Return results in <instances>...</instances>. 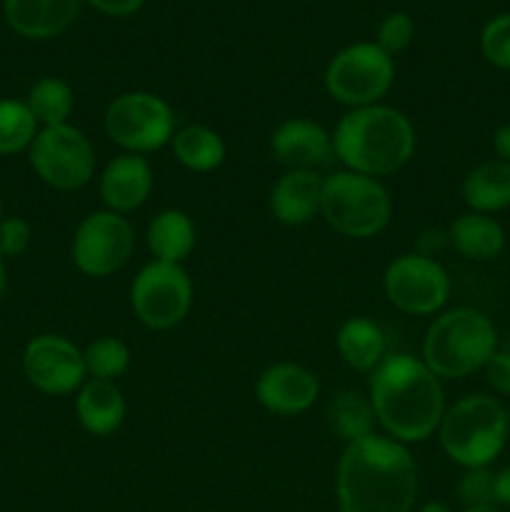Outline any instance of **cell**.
I'll return each mask as SVG.
<instances>
[{
    "label": "cell",
    "instance_id": "29",
    "mask_svg": "<svg viewBox=\"0 0 510 512\" xmlns=\"http://www.w3.org/2000/svg\"><path fill=\"white\" fill-rule=\"evenodd\" d=\"M480 53L493 68L510 73V13L490 18L480 30Z\"/></svg>",
    "mask_w": 510,
    "mask_h": 512
},
{
    "label": "cell",
    "instance_id": "11",
    "mask_svg": "<svg viewBox=\"0 0 510 512\" xmlns=\"http://www.w3.org/2000/svg\"><path fill=\"white\" fill-rule=\"evenodd\" d=\"M135 250V230L125 215L113 210H98L80 220L73 235L75 268L88 278H108L118 273Z\"/></svg>",
    "mask_w": 510,
    "mask_h": 512
},
{
    "label": "cell",
    "instance_id": "34",
    "mask_svg": "<svg viewBox=\"0 0 510 512\" xmlns=\"http://www.w3.org/2000/svg\"><path fill=\"white\" fill-rule=\"evenodd\" d=\"M85 3H90L98 13L110 15V18H128L143 8L145 0H85Z\"/></svg>",
    "mask_w": 510,
    "mask_h": 512
},
{
    "label": "cell",
    "instance_id": "8",
    "mask_svg": "<svg viewBox=\"0 0 510 512\" xmlns=\"http://www.w3.org/2000/svg\"><path fill=\"white\" fill-rule=\"evenodd\" d=\"M103 128L125 153L145 155L165 148L173 140L175 115L160 95L148 90H130L108 105Z\"/></svg>",
    "mask_w": 510,
    "mask_h": 512
},
{
    "label": "cell",
    "instance_id": "20",
    "mask_svg": "<svg viewBox=\"0 0 510 512\" xmlns=\"http://www.w3.org/2000/svg\"><path fill=\"white\" fill-rule=\"evenodd\" d=\"M448 240L463 258L473 260V263H488L503 253L505 230L493 215L468 210L453 220Z\"/></svg>",
    "mask_w": 510,
    "mask_h": 512
},
{
    "label": "cell",
    "instance_id": "37",
    "mask_svg": "<svg viewBox=\"0 0 510 512\" xmlns=\"http://www.w3.org/2000/svg\"><path fill=\"white\" fill-rule=\"evenodd\" d=\"M418 512H455L448 503H440V500H430V503L420 505Z\"/></svg>",
    "mask_w": 510,
    "mask_h": 512
},
{
    "label": "cell",
    "instance_id": "41",
    "mask_svg": "<svg viewBox=\"0 0 510 512\" xmlns=\"http://www.w3.org/2000/svg\"><path fill=\"white\" fill-rule=\"evenodd\" d=\"M508 415H510V410H508Z\"/></svg>",
    "mask_w": 510,
    "mask_h": 512
},
{
    "label": "cell",
    "instance_id": "4",
    "mask_svg": "<svg viewBox=\"0 0 510 512\" xmlns=\"http://www.w3.org/2000/svg\"><path fill=\"white\" fill-rule=\"evenodd\" d=\"M438 438L443 453L463 470L490 468L510 440L508 408L495 395H465L445 408Z\"/></svg>",
    "mask_w": 510,
    "mask_h": 512
},
{
    "label": "cell",
    "instance_id": "21",
    "mask_svg": "<svg viewBox=\"0 0 510 512\" xmlns=\"http://www.w3.org/2000/svg\"><path fill=\"white\" fill-rule=\"evenodd\" d=\"M338 353L348 368L358 370V373H373L388 355V345H385V333L375 320L368 315H358V318H348L338 330Z\"/></svg>",
    "mask_w": 510,
    "mask_h": 512
},
{
    "label": "cell",
    "instance_id": "3",
    "mask_svg": "<svg viewBox=\"0 0 510 512\" xmlns=\"http://www.w3.org/2000/svg\"><path fill=\"white\" fill-rule=\"evenodd\" d=\"M333 150L345 170L378 180L410 163L415 128L408 115L390 105L355 108L340 118L333 133Z\"/></svg>",
    "mask_w": 510,
    "mask_h": 512
},
{
    "label": "cell",
    "instance_id": "35",
    "mask_svg": "<svg viewBox=\"0 0 510 512\" xmlns=\"http://www.w3.org/2000/svg\"><path fill=\"white\" fill-rule=\"evenodd\" d=\"M493 150H495V158L503 160V163H510V123H503L495 128Z\"/></svg>",
    "mask_w": 510,
    "mask_h": 512
},
{
    "label": "cell",
    "instance_id": "40",
    "mask_svg": "<svg viewBox=\"0 0 510 512\" xmlns=\"http://www.w3.org/2000/svg\"><path fill=\"white\" fill-rule=\"evenodd\" d=\"M0 220H3V203H0Z\"/></svg>",
    "mask_w": 510,
    "mask_h": 512
},
{
    "label": "cell",
    "instance_id": "6",
    "mask_svg": "<svg viewBox=\"0 0 510 512\" xmlns=\"http://www.w3.org/2000/svg\"><path fill=\"white\" fill-rule=\"evenodd\" d=\"M320 215L335 233L368 240L388 228L393 218V200L380 180L338 170L323 178Z\"/></svg>",
    "mask_w": 510,
    "mask_h": 512
},
{
    "label": "cell",
    "instance_id": "17",
    "mask_svg": "<svg viewBox=\"0 0 510 512\" xmlns=\"http://www.w3.org/2000/svg\"><path fill=\"white\" fill-rule=\"evenodd\" d=\"M80 3L83 0H3V13L20 38L50 40L78 20Z\"/></svg>",
    "mask_w": 510,
    "mask_h": 512
},
{
    "label": "cell",
    "instance_id": "24",
    "mask_svg": "<svg viewBox=\"0 0 510 512\" xmlns=\"http://www.w3.org/2000/svg\"><path fill=\"white\" fill-rule=\"evenodd\" d=\"M170 148H173L175 160L193 173H210V170L220 168L225 153H228L218 130L198 123L175 130Z\"/></svg>",
    "mask_w": 510,
    "mask_h": 512
},
{
    "label": "cell",
    "instance_id": "27",
    "mask_svg": "<svg viewBox=\"0 0 510 512\" xmlns=\"http://www.w3.org/2000/svg\"><path fill=\"white\" fill-rule=\"evenodd\" d=\"M38 135V120L28 110L25 100H0V155L23 153Z\"/></svg>",
    "mask_w": 510,
    "mask_h": 512
},
{
    "label": "cell",
    "instance_id": "10",
    "mask_svg": "<svg viewBox=\"0 0 510 512\" xmlns=\"http://www.w3.org/2000/svg\"><path fill=\"white\" fill-rule=\"evenodd\" d=\"M30 168L55 190H78L95 173V148L83 130L70 123L40 128L28 148Z\"/></svg>",
    "mask_w": 510,
    "mask_h": 512
},
{
    "label": "cell",
    "instance_id": "36",
    "mask_svg": "<svg viewBox=\"0 0 510 512\" xmlns=\"http://www.w3.org/2000/svg\"><path fill=\"white\" fill-rule=\"evenodd\" d=\"M495 505L510 508V465L495 473Z\"/></svg>",
    "mask_w": 510,
    "mask_h": 512
},
{
    "label": "cell",
    "instance_id": "1",
    "mask_svg": "<svg viewBox=\"0 0 510 512\" xmlns=\"http://www.w3.org/2000/svg\"><path fill=\"white\" fill-rule=\"evenodd\" d=\"M335 495L340 512H413L418 465L403 443L373 433L345 445Z\"/></svg>",
    "mask_w": 510,
    "mask_h": 512
},
{
    "label": "cell",
    "instance_id": "38",
    "mask_svg": "<svg viewBox=\"0 0 510 512\" xmlns=\"http://www.w3.org/2000/svg\"><path fill=\"white\" fill-rule=\"evenodd\" d=\"M5 290H8V275H5V258L0 255V300H3Z\"/></svg>",
    "mask_w": 510,
    "mask_h": 512
},
{
    "label": "cell",
    "instance_id": "2",
    "mask_svg": "<svg viewBox=\"0 0 510 512\" xmlns=\"http://www.w3.org/2000/svg\"><path fill=\"white\" fill-rule=\"evenodd\" d=\"M370 403L388 438L398 443H423L438 433L445 415L440 378L420 358L388 353L370 373Z\"/></svg>",
    "mask_w": 510,
    "mask_h": 512
},
{
    "label": "cell",
    "instance_id": "18",
    "mask_svg": "<svg viewBox=\"0 0 510 512\" xmlns=\"http://www.w3.org/2000/svg\"><path fill=\"white\" fill-rule=\"evenodd\" d=\"M323 178L315 170H288L270 190V213L280 225L300 228L320 215Z\"/></svg>",
    "mask_w": 510,
    "mask_h": 512
},
{
    "label": "cell",
    "instance_id": "16",
    "mask_svg": "<svg viewBox=\"0 0 510 512\" xmlns=\"http://www.w3.org/2000/svg\"><path fill=\"white\" fill-rule=\"evenodd\" d=\"M153 193V168L143 155L123 153L100 173V198L113 213H133Z\"/></svg>",
    "mask_w": 510,
    "mask_h": 512
},
{
    "label": "cell",
    "instance_id": "39",
    "mask_svg": "<svg viewBox=\"0 0 510 512\" xmlns=\"http://www.w3.org/2000/svg\"><path fill=\"white\" fill-rule=\"evenodd\" d=\"M465 512H503V508L500 505H478V508H468Z\"/></svg>",
    "mask_w": 510,
    "mask_h": 512
},
{
    "label": "cell",
    "instance_id": "23",
    "mask_svg": "<svg viewBox=\"0 0 510 512\" xmlns=\"http://www.w3.org/2000/svg\"><path fill=\"white\" fill-rule=\"evenodd\" d=\"M145 240L155 260L180 265L195 248V223L183 210L168 208L150 220Z\"/></svg>",
    "mask_w": 510,
    "mask_h": 512
},
{
    "label": "cell",
    "instance_id": "12",
    "mask_svg": "<svg viewBox=\"0 0 510 512\" xmlns=\"http://www.w3.org/2000/svg\"><path fill=\"white\" fill-rule=\"evenodd\" d=\"M385 298L408 315H435L450 298V275L430 255L405 253L388 265L383 275Z\"/></svg>",
    "mask_w": 510,
    "mask_h": 512
},
{
    "label": "cell",
    "instance_id": "19",
    "mask_svg": "<svg viewBox=\"0 0 510 512\" xmlns=\"http://www.w3.org/2000/svg\"><path fill=\"white\" fill-rule=\"evenodd\" d=\"M75 415L85 433L95 438L115 433L125 420V398L110 380H85L75 398Z\"/></svg>",
    "mask_w": 510,
    "mask_h": 512
},
{
    "label": "cell",
    "instance_id": "22",
    "mask_svg": "<svg viewBox=\"0 0 510 512\" xmlns=\"http://www.w3.org/2000/svg\"><path fill=\"white\" fill-rule=\"evenodd\" d=\"M463 200L473 213L493 215L510 208V163L488 158L470 168L463 180Z\"/></svg>",
    "mask_w": 510,
    "mask_h": 512
},
{
    "label": "cell",
    "instance_id": "5",
    "mask_svg": "<svg viewBox=\"0 0 510 512\" xmlns=\"http://www.w3.org/2000/svg\"><path fill=\"white\" fill-rule=\"evenodd\" d=\"M498 350L493 320L475 308H453L430 323L423 340V363L440 380H460L485 368Z\"/></svg>",
    "mask_w": 510,
    "mask_h": 512
},
{
    "label": "cell",
    "instance_id": "32",
    "mask_svg": "<svg viewBox=\"0 0 510 512\" xmlns=\"http://www.w3.org/2000/svg\"><path fill=\"white\" fill-rule=\"evenodd\" d=\"M30 238H33V230L25 218H3L0 220V255L3 258H18L28 250Z\"/></svg>",
    "mask_w": 510,
    "mask_h": 512
},
{
    "label": "cell",
    "instance_id": "7",
    "mask_svg": "<svg viewBox=\"0 0 510 512\" xmlns=\"http://www.w3.org/2000/svg\"><path fill=\"white\" fill-rule=\"evenodd\" d=\"M395 80V63L383 48L368 40L353 43L333 55L325 68V90L350 110L378 105Z\"/></svg>",
    "mask_w": 510,
    "mask_h": 512
},
{
    "label": "cell",
    "instance_id": "28",
    "mask_svg": "<svg viewBox=\"0 0 510 512\" xmlns=\"http://www.w3.org/2000/svg\"><path fill=\"white\" fill-rule=\"evenodd\" d=\"M83 360L85 373H88L90 380H110V383H115V378H120L130 368V348L123 340L105 335V338L93 340L83 350Z\"/></svg>",
    "mask_w": 510,
    "mask_h": 512
},
{
    "label": "cell",
    "instance_id": "9",
    "mask_svg": "<svg viewBox=\"0 0 510 512\" xmlns=\"http://www.w3.org/2000/svg\"><path fill=\"white\" fill-rule=\"evenodd\" d=\"M130 305L148 330H170L183 323L193 305V280L183 265L153 260L130 288Z\"/></svg>",
    "mask_w": 510,
    "mask_h": 512
},
{
    "label": "cell",
    "instance_id": "30",
    "mask_svg": "<svg viewBox=\"0 0 510 512\" xmlns=\"http://www.w3.org/2000/svg\"><path fill=\"white\" fill-rule=\"evenodd\" d=\"M458 500L463 508H478V505L495 503V473L490 468H468L460 475L455 485Z\"/></svg>",
    "mask_w": 510,
    "mask_h": 512
},
{
    "label": "cell",
    "instance_id": "13",
    "mask_svg": "<svg viewBox=\"0 0 510 512\" xmlns=\"http://www.w3.org/2000/svg\"><path fill=\"white\" fill-rule=\"evenodd\" d=\"M28 383L45 395H70L88 380L83 350L63 335H35L23 350Z\"/></svg>",
    "mask_w": 510,
    "mask_h": 512
},
{
    "label": "cell",
    "instance_id": "31",
    "mask_svg": "<svg viewBox=\"0 0 510 512\" xmlns=\"http://www.w3.org/2000/svg\"><path fill=\"white\" fill-rule=\"evenodd\" d=\"M413 40H415V20L410 18L408 13H403V10L385 15L383 23L378 25V35H375V45L383 48L390 58L403 53V50H408Z\"/></svg>",
    "mask_w": 510,
    "mask_h": 512
},
{
    "label": "cell",
    "instance_id": "14",
    "mask_svg": "<svg viewBox=\"0 0 510 512\" xmlns=\"http://www.w3.org/2000/svg\"><path fill=\"white\" fill-rule=\"evenodd\" d=\"M320 395V383L298 363H275L263 370L255 383V398L268 413L290 418L308 413Z\"/></svg>",
    "mask_w": 510,
    "mask_h": 512
},
{
    "label": "cell",
    "instance_id": "25",
    "mask_svg": "<svg viewBox=\"0 0 510 512\" xmlns=\"http://www.w3.org/2000/svg\"><path fill=\"white\" fill-rule=\"evenodd\" d=\"M25 105H28V110L33 113V118L38 120V125L53 128V125L68 123V118L73 115L75 108V95L73 88H70L63 78L45 75V78L35 80L33 88L28 90Z\"/></svg>",
    "mask_w": 510,
    "mask_h": 512
},
{
    "label": "cell",
    "instance_id": "15",
    "mask_svg": "<svg viewBox=\"0 0 510 512\" xmlns=\"http://www.w3.org/2000/svg\"><path fill=\"white\" fill-rule=\"evenodd\" d=\"M273 158L288 170H315L333 163V135L308 118L283 120L270 135Z\"/></svg>",
    "mask_w": 510,
    "mask_h": 512
},
{
    "label": "cell",
    "instance_id": "26",
    "mask_svg": "<svg viewBox=\"0 0 510 512\" xmlns=\"http://www.w3.org/2000/svg\"><path fill=\"white\" fill-rule=\"evenodd\" d=\"M328 418L335 433L345 440V445L373 435L375 423H378L370 398L355 393V390H343L335 395L328 408Z\"/></svg>",
    "mask_w": 510,
    "mask_h": 512
},
{
    "label": "cell",
    "instance_id": "33",
    "mask_svg": "<svg viewBox=\"0 0 510 512\" xmlns=\"http://www.w3.org/2000/svg\"><path fill=\"white\" fill-rule=\"evenodd\" d=\"M483 373L493 393L510 398V350H495L493 358L485 363Z\"/></svg>",
    "mask_w": 510,
    "mask_h": 512
}]
</instances>
